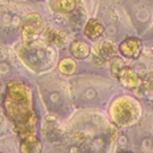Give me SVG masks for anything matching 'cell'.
I'll return each mask as SVG.
<instances>
[{"label": "cell", "mask_w": 153, "mask_h": 153, "mask_svg": "<svg viewBox=\"0 0 153 153\" xmlns=\"http://www.w3.org/2000/svg\"><path fill=\"white\" fill-rule=\"evenodd\" d=\"M145 85H146L148 88L153 90V69L147 74L146 79H145Z\"/></svg>", "instance_id": "obj_12"}, {"label": "cell", "mask_w": 153, "mask_h": 153, "mask_svg": "<svg viewBox=\"0 0 153 153\" xmlns=\"http://www.w3.org/2000/svg\"><path fill=\"white\" fill-rule=\"evenodd\" d=\"M57 69L63 75H72L76 71V62L72 57H65L59 62Z\"/></svg>", "instance_id": "obj_10"}, {"label": "cell", "mask_w": 153, "mask_h": 153, "mask_svg": "<svg viewBox=\"0 0 153 153\" xmlns=\"http://www.w3.org/2000/svg\"><path fill=\"white\" fill-rule=\"evenodd\" d=\"M76 6V0H57L56 11L60 13H69Z\"/></svg>", "instance_id": "obj_11"}, {"label": "cell", "mask_w": 153, "mask_h": 153, "mask_svg": "<svg viewBox=\"0 0 153 153\" xmlns=\"http://www.w3.org/2000/svg\"><path fill=\"white\" fill-rule=\"evenodd\" d=\"M120 153H131V152H120Z\"/></svg>", "instance_id": "obj_13"}, {"label": "cell", "mask_w": 153, "mask_h": 153, "mask_svg": "<svg viewBox=\"0 0 153 153\" xmlns=\"http://www.w3.org/2000/svg\"><path fill=\"white\" fill-rule=\"evenodd\" d=\"M104 32V26L103 24L98 20V19H94V18H91L86 25H85V30H84V33L87 38L92 39V41H96L98 39Z\"/></svg>", "instance_id": "obj_7"}, {"label": "cell", "mask_w": 153, "mask_h": 153, "mask_svg": "<svg viewBox=\"0 0 153 153\" xmlns=\"http://www.w3.org/2000/svg\"><path fill=\"white\" fill-rule=\"evenodd\" d=\"M118 51L128 59H137L142 51V42L136 37H128L118 45Z\"/></svg>", "instance_id": "obj_5"}, {"label": "cell", "mask_w": 153, "mask_h": 153, "mask_svg": "<svg viewBox=\"0 0 153 153\" xmlns=\"http://www.w3.org/2000/svg\"><path fill=\"white\" fill-rule=\"evenodd\" d=\"M44 30V23L42 17L38 13H29L22 25V35L26 43H30L36 39V37L42 33Z\"/></svg>", "instance_id": "obj_4"}, {"label": "cell", "mask_w": 153, "mask_h": 153, "mask_svg": "<svg viewBox=\"0 0 153 153\" xmlns=\"http://www.w3.org/2000/svg\"><path fill=\"white\" fill-rule=\"evenodd\" d=\"M69 50H71V54L73 55V57H75L76 60H84L91 53L90 45L85 41H81V39L73 41L69 47Z\"/></svg>", "instance_id": "obj_8"}, {"label": "cell", "mask_w": 153, "mask_h": 153, "mask_svg": "<svg viewBox=\"0 0 153 153\" xmlns=\"http://www.w3.org/2000/svg\"><path fill=\"white\" fill-rule=\"evenodd\" d=\"M43 36L45 38V41L53 45H62L66 41V32L61 31V30H56L53 27H47L43 30Z\"/></svg>", "instance_id": "obj_9"}, {"label": "cell", "mask_w": 153, "mask_h": 153, "mask_svg": "<svg viewBox=\"0 0 153 153\" xmlns=\"http://www.w3.org/2000/svg\"><path fill=\"white\" fill-rule=\"evenodd\" d=\"M109 115L116 126L124 128L131 127L141 118L142 108L135 98L130 96H120L111 103Z\"/></svg>", "instance_id": "obj_2"}, {"label": "cell", "mask_w": 153, "mask_h": 153, "mask_svg": "<svg viewBox=\"0 0 153 153\" xmlns=\"http://www.w3.org/2000/svg\"><path fill=\"white\" fill-rule=\"evenodd\" d=\"M118 60L112 61V75L118 80V82L128 90H135L139 88L142 85V79L140 75L130 67L128 66H117Z\"/></svg>", "instance_id": "obj_3"}, {"label": "cell", "mask_w": 153, "mask_h": 153, "mask_svg": "<svg viewBox=\"0 0 153 153\" xmlns=\"http://www.w3.org/2000/svg\"><path fill=\"white\" fill-rule=\"evenodd\" d=\"M4 110L19 137L20 153H42L43 146L37 133L38 116L33 105L32 90L23 81H10L4 98Z\"/></svg>", "instance_id": "obj_1"}, {"label": "cell", "mask_w": 153, "mask_h": 153, "mask_svg": "<svg viewBox=\"0 0 153 153\" xmlns=\"http://www.w3.org/2000/svg\"><path fill=\"white\" fill-rule=\"evenodd\" d=\"M0 87H1V82H0Z\"/></svg>", "instance_id": "obj_14"}, {"label": "cell", "mask_w": 153, "mask_h": 153, "mask_svg": "<svg viewBox=\"0 0 153 153\" xmlns=\"http://www.w3.org/2000/svg\"><path fill=\"white\" fill-rule=\"evenodd\" d=\"M94 53H96V56L100 60V62H106L116 57L118 53V47L112 41L105 39L97 45Z\"/></svg>", "instance_id": "obj_6"}]
</instances>
